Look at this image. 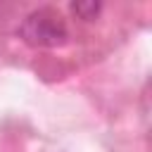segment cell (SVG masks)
I'll use <instances>...</instances> for the list:
<instances>
[{"label":"cell","mask_w":152,"mask_h":152,"mask_svg":"<svg viewBox=\"0 0 152 152\" xmlns=\"http://www.w3.org/2000/svg\"><path fill=\"white\" fill-rule=\"evenodd\" d=\"M19 36L31 48H62L69 38L64 17L52 7H38L19 24Z\"/></svg>","instance_id":"cell-1"},{"label":"cell","mask_w":152,"mask_h":152,"mask_svg":"<svg viewBox=\"0 0 152 152\" xmlns=\"http://www.w3.org/2000/svg\"><path fill=\"white\" fill-rule=\"evenodd\" d=\"M102 10L100 2H74L71 5V12L78 14L81 19H95V14Z\"/></svg>","instance_id":"cell-2"}]
</instances>
